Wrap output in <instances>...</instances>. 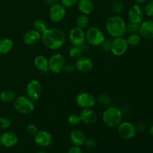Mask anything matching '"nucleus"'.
Here are the masks:
<instances>
[{
	"label": "nucleus",
	"mask_w": 153,
	"mask_h": 153,
	"mask_svg": "<svg viewBox=\"0 0 153 153\" xmlns=\"http://www.w3.org/2000/svg\"><path fill=\"white\" fill-rule=\"evenodd\" d=\"M76 102L82 109L93 108L97 102V100L91 93L82 92L76 96Z\"/></svg>",
	"instance_id": "8"
},
{
	"label": "nucleus",
	"mask_w": 153,
	"mask_h": 153,
	"mask_svg": "<svg viewBox=\"0 0 153 153\" xmlns=\"http://www.w3.org/2000/svg\"><path fill=\"white\" fill-rule=\"evenodd\" d=\"M43 92V87L38 80H31L26 86L27 97H29L34 102L37 101L41 97Z\"/></svg>",
	"instance_id": "7"
},
{
	"label": "nucleus",
	"mask_w": 153,
	"mask_h": 153,
	"mask_svg": "<svg viewBox=\"0 0 153 153\" xmlns=\"http://www.w3.org/2000/svg\"><path fill=\"white\" fill-rule=\"evenodd\" d=\"M134 1H135L137 4H143V3H145L147 0H134Z\"/></svg>",
	"instance_id": "43"
},
{
	"label": "nucleus",
	"mask_w": 153,
	"mask_h": 153,
	"mask_svg": "<svg viewBox=\"0 0 153 153\" xmlns=\"http://www.w3.org/2000/svg\"><path fill=\"white\" fill-rule=\"evenodd\" d=\"M85 145L86 146L87 148L94 149V148H95L97 146V141L94 137H88V138H86V140H85Z\"/></svg>",
	"instance_id": "38"
},
{
	"label": "nucleus",
	"mask_w": 153,
	"mask_h": 153,
	"mask_svg": "<svg viewBox=\"0 0 153 153\" xmlns=\"http://www.w3.org/2000/svg\"><path fill=\"white\" fill-rule=\"evenodd\" d=\"M67 121H68L69 124H70L71 126H78L82 122L80 116L78 114H71L67 118Z\"/></svg>",
	"instance_id": "31"
},
{
	"label": "nucleus",
	"mask_w": 153,
	"mask_h": 153,
	"mask_svg": "<svg viewBox=\"0 0 153 153\" xmlns=\"http://www.w3.org/2000/svg\"><path fill=\"white\" fill-rule=\"evenodd\" d=\"M75 70H76L75 64H72V63H69V64H65L62 71L67 73V74H70V73H73Z\"/></svg>",
	"instance_id": "39"
},
{
	"label": "nucleus",
	"mask_w": 153,
	"mask_h": 153,
	"mask_svg": "<svg viewBox=\"0 0 153 153\" xmlns=\"http://www.w3.org/2000/svg\"><path fill=\"white\" fill-rule=\"evenodd\" d=\"M136 128H137V131H139V132H143L146 130V126L143 123H140L137 124V126H136Z\"/></svg>",
	"instance_id": "41"
},
{
	"label": "nucleus",
	"mask_w": 153,
	"mask_h": 153,
	"mask_svg": "<svg viewBox=\"0 0 153 153\" xmlns=\"http://www.w3.org/2000/svg\"><path fill=\"white\" fill-rule=\"evenodd\" d=\"M22 40L25 45L33 46V45L37 44L41 40V34L34 29L29 30L24 34Z\"/></svg>",
	"instance_id": "19"
},
{
	"label": "nucleus",
	"mask_w": 153,
	"mask_h": 153,
	"mask_svg": "<svg viewBox=\"0 0 153 153\" xmlns=\"http://www.w3.org/2000/svg\"><path fill=\"white\" fill-rule=\"evenodd\" d=\"M117 128L118 135L124 140L133 139L137 133L136 126L128 121L122 122L117 127Z\"/></svg>",
	"instance_id": "6"
},
{
	"label": "nucleus",
	"mask_w": 153,
	"mask_h": 153,
	"mask_svg": "<svg viewBox=\"0 0 153 153\" xmlns=\"http://www.w3.org/2000/svg\"><path fill=\"white\" fill-rule=\"evenodd\" d=\"M128 46H128L126 39L125 37H115L112 40L111 52L114 56H122V55H123L127 52V50L128 49Z\"/></svg>",
	"instance_id": "9"
},
{
	"label": "nucleus",
	"mask_w": 153,
	"mask_h": 153,
	"mask_svg": "<svg viewBox=\"0 0 153 153\" xmlns=\"http://www.w3.org/2000/svg\"><path fill=\"white\" fill-rule=\"evenodd\" d=\"M37 153H46V152H43V151H39V152H37Z\"/></svg>",
	"instance_id": "45"
},
{
	"label": "nucleus",
	"mask_w": 153,
	"mask_h": 153,
	"mask_svg": "<svg viewBox=\"0 0 153 153\" xmlns=\"http://www.w3.org/2000/svg\"><path fill=\"white\" fill-rule=\"evenodd\" d=\"M33 28L34 30H36L40 34H42L48 28V24L44 19H37L33 22Z\"/></svg>",
	"instance_id": "26"
},
{
	"label": "nucleus",
	"mask_w": 153,
	"mask_h": 153,
	"mask_svg": "<svg viewBox=\"0 0 153 153\" xmlns=\"http://www.w3.org/2000/svg\"><path fill=\"white\" fill-rule=\"evenodd\" d=\"M123 113L120 108L109 106L103 111L102 122L108 128H117L123 122Z\"/></svg>",
	"instance_id": "3"
},
{
	"label": "nucleus",
	"mask_w": 153,
	"mask_h": 153,
	"mask_svg": "<svg viewBox=\"0 0 153 153\" xmlns=\"http://www.w3.org/2000/svg\"><path fill=\"white\" fill-rule=\"evenodd\" d=\"M44 1L46 3V4H49V5L50 6L58 3V0H44Z\"/></svg>",
	"instance_id": "42"
},
{
	"label": "nucleus",
	"mask_w": 153,
	"mask_h": 153,
	"mask_svg": "<svg viewBox=\"0 0 153 153\" xmlns=\"http://www.w3.org/2000/svg\"><path fill=\"white\" fill-rule=\"evenodd\" d=\"M138 34L140 37L146 40H152L153 39V21L143 20L140 24Z\"/></svg>",
	"instance_id": "17"
},
{
	"label": "nucleus",
	"mask_w": 153,
	"mask_h": 153,
	"mask_svg": "<svg viewBox=\"0 0 153 153\" xmlns=\"http://www.w3.org/2000/svg\"><path fill=\"white\" fill-rule=\"evenodd\" d=\"M76 70L82 73H90L94 69V64L92 59L88 57H80L79 58L76 59L75 63Z\"/></svg>",
	"instance_id": "15"
},
{
	"label": "nucleus",
	"mask_w": 153,
	"mask_h": 153,
	"mask_svg": "<svg viewBox=\"0 0 153 153\" xmlns=\"http://www.w3.org/2000/svg\"><path fill=\"white\" fill-rule=\"evenodd\" d=\"M149 134H150L151 135H152L153 137V125H152L150 127H149Z\"/></svg>",
	"instance_id": "44"
},
{
	"label": "nucleus",
	"mask_w": 153,
	"mask_h": 153,
	"mask_svg": "<svg viewBox=\"0 0 153 153\" xmlns=\"http://www.w3.org/2000/svg\"><path fill=\"white\" fill-rule=\"evenodd\" d=\"M81 121L85 125H92L97 121L98 116L97 114L92 108H85L81 111L80 114Z\"/></svg>",
	"instance_id": "18"
},
{
	"label": "nucleus",
	"mask_w": 153,
	"mask_h": 153,
	"mask_svg": "<svg viewBox=\"0 0 153 153\" xmlns=\"http://www.w3.org/2000/svg\"><path fill=\"white\" fill-rule=\"evenodd\" d=\"M70 140L73 146H77L81 147L82 146L85 145L86 137L82 131L79 129H74L70 132Z\"/></svg>",
	"instance_id": "20"
},
{
	"label": "nucleus",
	"mask_w": 153,
	"mask_h": 153,
	"mask_svg": "<svg viewBox=\"0 0 153 153\" xmlns=\"http://www.w3.org/2000/svg\"><path fill=\"white\" fill-rule=\"evenodd\" d=\"M16 97V94L10 90H5V91H1L0 94V100L1 102L5 103L13 102Z\"/></svg>",
	"instance_id": "24"
},
{
	"label": "nucleus",
	"mask_w": 153,
	"mask_h": 153,
	"mask_svg": "<svg viewBox=\"0 0 153 153\" xmlns=\"http://www.w3.org/2000/svg\"><path fill=\"white\" fill-rule=\"evenodd\" d=\"M38 131L39 130H38V128H37V126L34 125V124H33V123L28 124L26 127V131H27V133L29 134V135L34 136L36 134H37V131Z\"/></svg>",
	"instance_id": "36"
},
{
	"label": "nucleus",
	"mask_w": 153,
	"mask_h": 153,
	"mask_svg": "<svg viewBox=\"0 0 153 153\" xmlns=\"http://www.w3.org/2000/svg\"><path fill=\"white\" fill-rule=\"evenodd\" d=\"M82 53H83V49H82V46H73L69 50V55L73 59L76 60L82 56Z\"/></svg>",
	"instance_id": "28"
},
{
	"label": "nucleus",
	"mask_w": 153,
	"mask_h": 153,
	"mask_svg": "<svg viewBox=\"0 0 153 153\" xmlns=\"http://www.w3.org/2000/svg\"><path fill=\"white\" fill-rule=\"evenodd\" d=\"M86 41L91 46H100L105 39L104 33L98 27L93 26L85 31Z\"/></svg>",
	"instance_id": "5"
},
{
	"label": "nucleus",
	"mask_w": 153,
	"mask_h": 153,
	"mask_svg": "<svg viewBox=\"0 0 153 153\" xmlns=\"http://www.w3.org/2000/svg\"><path fill=\"white\" fill-rule=\"evenodd\" d=\"M144 14L149 17H153V0L147 1L143 8Z\"/></svg>",
	"instance_id": "30"
},
{
	"label": "nucleus",
	"mask_w": 153,
	"mask_h": 153,
	"mask_svg": "<svg viewBox=\"0 0 153 153\" xmlns=\"http://www.w3.org/2000/svg\"><path fill=\"white\" fill-rule=\"evenodd\" d=\"M0 143L6 148L13 147L18 143V137L13 131H4L0 135Z\"/></svg>",
	"instance_id": "16"
},
{
	"label": "nucleus",
	"mask_w": 153,
	"mask_h": 153,
	"mask_svg": "<svg viewBox=\"0 0 153 153\" xmlns=\"http://www.w3.org/2000/svg\"><path fill=\"white\" fill-rule=\"evenodd\" d=\"M79 0H61V4L66 8H71L76 5Z\"/></svg>",
	"instance_id": "37"
},
{
	"label": "nucleus",
	"mask_w": 153,
	"mask_h": 153,
	"mask_svg": "<svg viewBox=\"0 0 153 153\" xmlns=\"http://www.w3.org/2000/svg\"><path fill=\"white\" fill-rule=\"evenodd\" d=\"M67 153H82V150L80 146H73L69 149Z\"/></svg>",
	"instance_id": "40"
},
{
	"label": "nucleus",
	"mask_w": 153,
	"mask_h": 153,
	"mask_svg": "<svg viewBox=\"0 0 153 153\" xmlns=\"http://www.w3.org/2000/svg\"><path fill=\"white\" fill-rule=\"evenodd\" d=\"M34 65L35 68L42 73H48L49 71V59L43 55H38L34 58Z\"/></svg>",
	"instance_id": "21"
},
{
	"label": "nucleus",
	"mask_w": 153,
	"mask_h": 153,
	"mask_svg": "<svg viewBox=\"0 0 153 153\" xmlns=\"http://www.w3.org/2000/svg\"><path fill=\"white\" fill-rule=\"evenodd\" d=\"M68 37L73 46H82L86 41L85 31L78 27H75L70 30Z\"/></svg>",
	"instance_id": "12"
},
{
	"label": "nucleus",
	"mask_w": 153,
	"mask_h": 153,
	"mask_svg": "<svg viewBox=\"0 0 153 153\" xmlns=\"http://www.w3.org/2000/svg\"><path fill=\"white\" fill-rule=\"evenodd\" d=\"M139 28H140V24L129 22L128 24H126V33L128 34L138 33Z\"/></svg>",
	"instance_id": "32"
},
{
	"label": "nucleus",
	"mask_w": 153,
	"mask_h": 153,
	"mask_svg": "<svg viewBox=\"0 0 153 153\" xmlns=\"http://www.w3.org/2000/svg\"><path fill=\"white\" fill-rule=\"evenodd\" d=\"M127 43L128 46H136L140 43L141 41V37L138 33H134V34H130L126 38Z\"/></svg>",
	"instance_id": "27"
},
{
	"label": "nucleus",
	"mask_w": 153,
	"mask_h": 153,
	"mask_svg": "<svg viewBox=\"0 0 153 153\" xmlns=\"http://www.w3.org/2000/svg\"><path fill=\"white\" fill-rule=\"evenodd\" d=\"M34 137L35 143L40 147H48L50 146L53 140L52 134L46 130L38 131Z\"/></svg>",
	"instance_id": "14"
},
{
	"label": "nucleus",
	"mask_w": 153,
	"mask_h": 153,
	"mask_svg": "<svg viewBox=\"0 0 153 153\" xmlns=\"http://www.w3.org/2000/svg\"><path fill=\"white\" fill-rule=\"evenodd\" d=\"M66 13H67L66 7H64L61 4L56 3L50 6L49 10V19L55 23H58V22H61L65 18Z\"/></svg>",
	"instance_id": "10"
},
{
	"label": "nucleus",
	"mask_w": 153,
	"mask_h": 153,
	"mask_svg": "<svg viewBox=\"0 0 153 153\" xmlns=\"http://www.w3.org/2000/svg\"><path fill=\"white\" fill-rule=\"evenodd\" d=\"M64 57L60 53H55L49 59V71L52 73H59L65 65Z\"/></svg>",
	"instance_id": "11"
},
{
	"label": "nucleus",
	"mask_w": 153,
	"mask_h": 153,
	"mask_svg": "<svg viewBox=\"0 0 153 153\" xmlns=\"http://www.w3.org/2000/svg\"><path fill=\"white\" fill-rule=\"evenodd\" d=\"M97 101L102 105H110L111 103V99L107 94H102L98 96Z\"/></svg>",
	"instance_id": "29"
},
{
	"label": "nucleus",
	"mask_w": 153,
	"mask_h": 153,
	"mask_svg": "<svg viewBox=\"0 0 153 153\" xmlns=\"http://www.w3.org/2000/svg\"><path fill=\"white\" fill-rule=\"evenodd\" d=\"M124 8H125V7H124L123 3L121 2V1H116V2L114 3L113 10H114V11L117 13V14L119 15V14H120V13H122L123 12Z\"/></svg>",
	"instance_id": "34"
},
{
	"label": "nucleus",
	"mask_w": 153,
	"mask_h": 153,
	"mask_svg": "<svg viewBox=\"0 0 153 153\" xmlns=\"http://www.w3.org/2000/svg\"><path fill=\"white\" fill-rule=\"evenodd\" d=\"M76 27L85 30V28H88V25H89L90 24L89 17H88V15L81 13V14L79 15V16H78V17L76 18Z\"/></svg>",
	"instance_id": "25"
},
{
	"label": "nucleus",
	"mask_w": 153,
	"mask_h": 153,
	"mask_svg": "<svg viewBox=\"0 0 153 153\" xmlns=\"http://www.w3.org/2000/svg\"><path fill=\"white\" fill-rule=\"evenodd\" d=\"M128 18L130 22L140 24L144 19V12L138 4H133L128 11Z\"/></svg>",
	"instance_id": "13"
},
{
	"label": "nucleus",
	"mask_w": 153,
	"mask_h": 153,
	"mask_svg": "<svg viewBox=\"0 0 153 153\" xmlns=\"http://www.w3.org/2000/svg\"><path fill=\"white\" fill-rule=\"evenodd\" d=\"M41 41L47 49L58 50L63 47L66 42V35L58 28H48L41 34Z\"/></svg>",
	"instance_id": "1"
},
{
	"label": "nucleus",
	"mask_w": 153,
	"mask_h": 153,
	"mask_svg": "<svg viewBox=\"0 0 153 153\" xmlns=\"http://www.w3.org/2000/svg\"><path fill=\"white\" fill-rule=\"evenodd\" d=\"M105 28L108 34L114 38L123 37L126 34V22L118 14L112 15L108 18Z\"/></svg>",
	"instance_id": "2"
},
{
	"label": "nucleus",
	"mask_w": 153,
	"mask_h": 153,
	"mask_svg": "<svg viewBox=\"0 0 153 153\" xmlns=\"http://www.w3.org/2000/svg\"><path fill=\"white\" fill-rule=\"evenodd\" d=\"M13 108L16 111L22 114H29L34 111L35 104L34 102L27 96H19L16 97L13 101Z\"/></svg>",
	"instance_id": "4"
},
{
	"label": "nucleus",
	"mask_w": 153,
	"mask_h": 153,
	"mask_svg": "<svg viewBox=\"0 0 153 153\" xmlns=\"http://www.w3.org/2000/svg\"><path fill=\"white\" fill-rule=\"evenodd\" d=\"M1 146H2V145H1V143H0V149H1Z\"/></svg>",
	"instance_id": "46"
},
{
	"label": "nucleus",
	"mask_w": 153,
	"mask_h": 153,
	"mask_svg": "<svg viewBox=\"0 0 153 153\" xmlns=\"http://www.w3.org/2000/svg\"><path fill=\"white\" fill-rule=\"evenodd\" d=\"M78 9L82 14L90 15L94 10V3L93 0H79Z\"/></svg>",
	"instance_id": "22"
},
{
	"label": "nucleus",
	"mask_w": 153,
	"mask_h": 153,
	"mask_svg": "<svg viewBox=\"0 0 153 153\" xmlns=\"http://www.w3.org/2000/svg\"><path fill=\"white\" fill-rule=\"evenodd\" d=\"M112 45V40L111 39H105L104 41L102 42L100 46H101L102 49L105 52H111V48Z\"/></svg>",
	"instance_id": "35"
},
{
	"label": "nucleus",
	"mask_w": 153,
	"mask_h": 153,
	"mask_svg": "<svg viewBox=\"0 0 153 153\" xmlns=\"http://www.w3.org/2000/svg\"><path fill=\"white\" fill-rule=\"evenodd\" d=\"M14 46L13 40L8 37L0 39V55H6L9 53Z\"/></svg>",
	"instance_id": "23"
},
{
	"label": "nucleus",
	"mask_w": 153,
	"mask_h": 153,
	"mask_svg": "<svg viewBox=\"0 0 153 153\" xmlns=\"http://www.w3.org/2000/svg\"><path fill=\"white\" fill-rule=\"evenodd\" d=\"M11 125V121L7 117H0V129L6 130Z\"/></svg>",
	"instance_id": "33"
}]
</instances>
